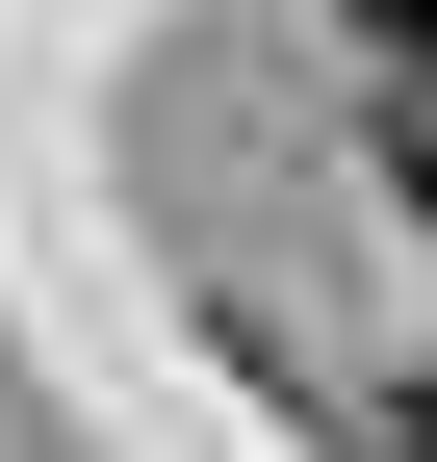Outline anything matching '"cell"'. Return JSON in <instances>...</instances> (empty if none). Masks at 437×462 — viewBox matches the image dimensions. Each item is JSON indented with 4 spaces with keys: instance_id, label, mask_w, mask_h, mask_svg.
<instances>
[{
    "instance_id": "3957f363",
    "label": "cell",
    "mask_w": 437,
    "mask_h": 462,
    "mask_svg": "<svg viewBox=\"0 0 437 462\" xmlns=\"http://www.w3.org/2000/svg\"><path fill=\"white\" fill-rule=\"evenodd\" d=\"M386 462H437V385H412V411H386Z\"/></svg>"
},
{
    "instance_id": "7a4b0ae2",
    "label": "cell",
    "mask_w": 437,
    "mask_h": 462,
    "mask_svg": "<svg viewBox=\"0 0 437 462\" xmlns=\"http://www.w3.org/2000/svg\"><path fill=\"white\" fill-rule=\"evenodd\" d=\"M360 26H386V78H412V51H437V0H360Z\"/></svg>"
},
{
    "instance_id": "6da1fadb",
    "label": "cell",
    "mask_w": 437,
    "mask_h": 462,
    "mask_svg": "<svg viewBox=\"0 0 437 462\" xmlns=\"http://www.w3.org/2000/svg\"><path fill=\"white\" fill-rule=\"evenodd\" d=\"M386 180L437 206V51H412V78H386Z\"/></svg>"
}]
</instances>
